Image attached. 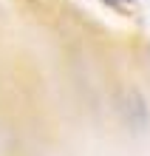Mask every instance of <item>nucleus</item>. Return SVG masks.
I'll return each mask as SVG.
<instances>
[{
    "mask_svg": "<svg viewBox=\"0 0 150 156\" xmlns=\"http://www.w3.org/2000/svg\"><path fill=\"white\" fill-rule=\"evenodd\" d=\"M102 6H108V9H113L116 14H133L136 12V0H99Z\"/></svg>",
    "mask_w": 150,
    "mask_h": 156,
    "instance_id": "obj_1",
    "label": "nucleus"
}]
</instances>
